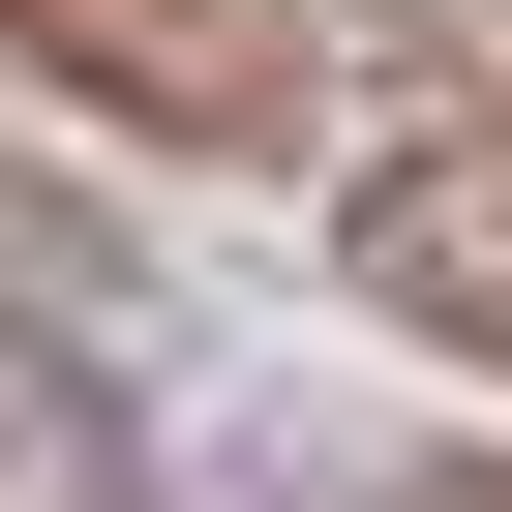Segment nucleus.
Instances as JSON below:
<instances>
[{"label": "nucleus", "mask_w": 512, "mask_h": 512, "mask_svg": "<svg viewBox=\"0 0 512 512\" xmlns=\"http://www.w3.org/2000/svg\"><path fill=\"white\" fill-rule=\"evenodd\" d=\"M0 61H61L151 151H302L332 121V0H0Z\"/></svg>", "instance_id": "nucleus-1"}]
</instances>
